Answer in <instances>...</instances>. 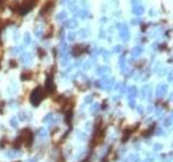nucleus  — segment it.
<instances>
[{"instance_id":"obj_12","label":"nucleus","mask_w":173,"mask_h":162,"mask_svg":"<svg viewBox=\"0 0 173 162\" xmlns=\"http://www.w3.org/2000/svg\"><path fill=\"white\" fill-rule=\"evenodd\" d=\"M82 162H87V161H82Z\"/></svg>"},{"instance_id":"obj_10","label":"nucleus","mask_w":173,"mask_h":162,"mask_svg":"<svg viewBox=\"0 0 173 162\" xmlns=\"http://www.w3.org/2000/svg\"><path fill=\"white\" fill-rule=\"evenodd\" d=\"M10 65L12 66V68H14V67H16V62H14L12 59V61H10Z\"/></svg>"},{"instance_id":"obj_6","label":"nucleus","mask_w":173,"mask_h":162,"mask_svg":"<svg viewBox=\"0 0 173 162\" xmlns=\"http://www.w3.org/2000/svg\"><path fill=\"white\" fill-rule=\"evenodd\" d=\"M39 134L41 135V137H45V136H47V132H45L43 129H41V130L39 131Z\"/></svg>"},{"instance_id":"obj_4","label":"nucleus","mask_w":173,"mask_h":162,"mask_svg":"<svg viewBox=\"0 0 173 162\" xmlns=\"http://www.w3.org/2000/svg\"><path fill=\"white\" fill-rule=\"evenodd\" d=\"M32 78V72H24V74H22V77L21 79L22 80H28Z\"/></svg>"},{"instance_id":"obj_3","label":"nucleus","mask_w":173,"mask_h":162,"mask_svg":"<svg viewBox=\"0 0 173 162\" xmlns=\"http://www.w3.org/2000/svg\"><path fill=\"white\" fill-rule=\"evenodd\" d=\"M72 109H69V110H67V111H66V116H65V122L68 123V124H70V122H72Z\"/></svg>"},{"instance_id":"obj_5","label":"nucleus","mask_w":173,"mask_h":162,"mask_svg":"<svg viewBox=\"0 0 173 162\" xmlns=\"http://www.w3.org/2000/svg\"><path fill=\"white\" fill-rule=\"evenodd\" d=\"M16 156V154L15 152H13V151H8L7 152V157L8 158H13V157H15Z\"/></svg>"},{"instance_id":"obj_2","label":"nucleus","mask_w":173,"mask_h":162,"mask_svg":"<svg viewBox=\"0 0 173 162\" xmlns=\"http://www.w3.org/2000/svg\"><path fill=\"white\" fill-rule=\"evenodd\" d=\"M45 90L48 93H53L55 91V85L53 82V77L51 75H48L47 80H45Z\"/></svg>"},{"instance_id":"obj_7","label":"nucleus","mask_w":173,"mask_h":162,"mask_svg":"<svg viewBox=\"0 0 173 162\" xmlns=\"http://www.w3.org/2000/svg\"><path fill=\"white\" fill-rule=\"evenodd\" d=\"M11 125H12V126H17V121H16L15 120V118H13V119L11 120Z\"/></svg>"},{"instance_id":"obj_9","label":"nucleus","mask_w":173,"mask_h":162,"mask_svg":"<svg viewBox=\"0 0 173 162\" xmlns=\"http://www.w3.org/2000/svg\"><path fill=\"white\" fill-rule=\"evenodd\" d=\"M52 119V114H49V115H47V116H45V118H44V121H50V120Z\"/></svg>"},{"instance_id":"obj_11","label":"nucleus","mask_w":173,"mask_h":162,"mask_svg":"<svg viewBox=\"0 0 173 162\" xmlns=\"http://www.w3.org/2000/svg\"><path fill=\"white\" fill-rule=\"evenodd\" d=\"M16 162H21V161H16Z\"/></svg>"},{"instance_id":"obj_1","label":"nucleus","mask_w":173,"mask_h":162,"mask_svg":"<svg viewBox=\"0 0 173 162\" xmlns=\"http://www.w3.org/2000/svg\"><path fill=\"white\" fill-rule=\"evenodd\" d=\"M44 97H45V94L43 92V90L40 87H37L36 89L32 90V94H30V103H32V106L37 107Z\"/></svg>"},{"instance_id":"obj_8","label":"nucleus","mask_w":173,"mask_h":162,"mask_svg":"<svg viewBox=\"0 0 173 162\" xmlns=\"http://www.w3.org/2000/svg\"><path fill=\"white\" fill-rule=\"evenodd\" d=\"M20 118H21V120H26V115H25V112H21L20 114Z\"/></svg>"}]
</instances>
